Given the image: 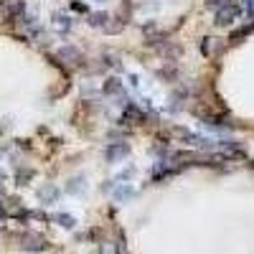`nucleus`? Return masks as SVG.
<instances>
[{"label":"nucleus","mask_w":254,"mask_h":254,"mask_svg":"<svg viewBox=\"0 0 254 254\" xmlns=\"http://www.w3.org/2000/svg\"><path fill=\"white\" fill-rule=\"evenodd\" d=\"M242 13H244V8H242L239 0H229V3H226L224 8H219V10H216V26H221V28L234 26L237 20L242 18Z\"/></svg>","instance_id":"1"},{"label":"nucleus","mask_w":254,"mask_h":254,"mask_svg":"<svg viewBox=\"0 0 254 254\" xmlns=\"http://www.w3.org/2000/svg\"><path fill=\"white\" fill-rule=\"evenodd\" d=\"M20 247L28 249V252H38V249H46V239L44 237H38V234H23L20 237Z\"/></svg>","instance_id":"2"},{"label":"nucleus","mask_w":254,"mask_h":254,"mask_svg":"<svg viewBox=\"0 0 254 254\" xmlns=\"http://www.w3.org/2000/svg\"><path fill=\"white\" fill-rule=\"evenodd\" d=\"M127 153H130V147H127L125 142H115V145H110V147H107V160H110V163H115V160L125 158Z\"/></svg>","instance_id":"3"},{"label":"nucleus","mask_w":254,"mask_h":254,"mask_svg":"<svg viewBox=\"0 0 254 254\" xmlns=\"http://www.w3.org/2000/svg\"><path fill=\"white\" fill-rule=\"evenodd\" d=\"M221 49H224V41H219V38H206L203 41V54L206 56H216Z\"/></svg>","instance_id":"4"},{"label":"nucleus","mask_w":254,"mask_h":254,"mask_svg":"<svg viewBox=\"0 0 254 254\" xmlns=\"http://www.w3.org/2000/svg\"><path fill=\"white\" fill-rule=\"evenodd\" d=\"M54 219H56V221H59V226H64V229H74V226H76V219H74V216H69V214H56Z\"/></svg>","instance_id":"5"},{"label":"nucleus","mask_w":254,"mask_h":254,"mask_svg":"<svg viewBox=\"0 0 254 254\" xmlns=\"http://www.w3.org/2000/svg\"><path fill=\"white\" fill-rule=\"evenodd\" d=\"M54 26L64 33V31H69V28H71V18H69V15H59V13H56V23H54Z\"/></svg>","instance_id":"6"},{"label":"nucleus","mask_w":254,"mask_h":254,"mask_svg":"<svg viewBox=\"0 0 254 254\" xmlns=\"http://www.w3.org/2000/svg\"><path fill=\"white\" fill-rule=\"evenodd\" d=\"M120 89H122V84L117 79H107V84H104V92H107V94H117Z\"/></svg>","instance_id":"7"},{"label":"nucleus","mask_w":254,"mask_h":254,"mask_svg":"<svg viewBox=\"0 0 254 254\" xmlns=\"http://www.w3.org/2000/svg\"><path fill=\"white\" fill-rule=\"evenodd\" d=\"M99 254H120V249H117L115 242H104V244L99 247Z\"/></svg>","instance_id":"8"},{"label":"nucleus","mask_w":254,"mask_h":254,"mask_svg":"<svg viewBox=\"0 0 254 254\" xmlns=\"http://www.w3.org/2000/svg\"><path fill=\"white\" fill-rule=\"evenodd\" d=\"M38 198L44 201V203H46V201H54V198H56V188H49V190L44 188V190H38Z\"/></svg>","instance_id":"9"},{"label":"nucleus","mask_w":254,"mask_h":254,"mask_svg":"<svg viewBox=\"0 0 254 254\" xmlns=\"http://www.w3.org/2000/svg\"><path fill=\"white\" fill-rule=\"evenodd\" d=\"M226 3H229V0H208L206 8H211V10H219V8H224Z\"/></svg>","instance_id":"10"},{"label":"nucleus","mask_w":254,"mask_h":254,"mask_svg":"<svg viewBox=\"0 0 254 254\" xmlns=\"http://www.w3.org/2000/svg\"><path fill=\"white\" fill-rule=\"evenodd\" d=\"M3 216H5V206H3V203H0V219H3Z\"/></svg>","instance_id":"11"}]
</instances>
